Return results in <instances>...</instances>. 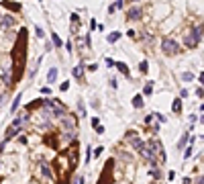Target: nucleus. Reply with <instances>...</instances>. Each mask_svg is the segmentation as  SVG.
Returning <instances> with one entry per match:
<instances>
[{"mask_svg":"<svg viewBox=\"0 0 204 184\" xmlns=\"http://www.w3.org/2000/svg\"><path fill=\"white\" fill-rule=\"evenodd\" d=\"M10 59H15L12 63V82H20L24 72V63H27V29L19 31V39H16V45L12 49V55Z\"/></svg>","mask_w":204,"mask_h":184,"instance_id":"1","label":"nucleus"},{"mask_svg":"<svg viewBox=\"0 0 204 184\" xmlns=\"http://www.w3.org/2000/svg\"><path fill=\"white\" fill-rule=\"evenodd\" d=\"M182 47L184 49H196L200 43H202V23L198 25H192L188 31H186L184 39H182Z\"/></svg>","mask_w":204,"mask_h":184,"instance_id":"2","label":"nucleus"},{"mask_svg":"<svg viewBox=\"0 0 204 184\" xmlns=\"http://www.w3.org/2000/svg\"><path fill=\"white\" fill-rule=\"evenodd\" d=\"M161 51H163V55H167V58H174V55H180L182 51H184V47H182V43L175 41L174 37H163L161 39Z\"/></svg>","mask_w":204,"mask_h":184,"instance_id":"3","label":"nucleus"},{"mask_svg":"<svg viewBox=\"0 0 204 184\" xmlns=\"http://www.w3.org/2000/svg\"><path fill=\"white\" fill-rule=\"evenodd\" d=\"M147 145H149V147H151V151L155 154V158H157V162H159V164H165V162H167V154H165L163 145H161V141L157 139V137L149 139V143H147Z\"/></svg>","mask_w":204,"mask_h":184,"instance_id":"4","label":"nucleus"},{"mask_svg":"<svg viewBox=\"0 0 204 184\" xmlns=\"http://www.w3.org/2000/svg\"><path fill=\"white\" fill-rule=\"evenodd\" d=\"M61 129L63 133H76L78 131V119H76V115H65L61 117Z\"/></svg>","mask_w":204,"mask_h":184,"instance_id":"5","label":"nucleus"},{"mask_svg":"<svg viewBox=\"0 0 204 184\" xmlns=\"http://www.w3.org/2000/svg\"><path fill=\"white\" fill-rule=\"evenodd\" d=\"M145 16V10L141 6H131V8L126 10V21H131V23H137V21H141Z\"/></svg>","mask_w":204,"mask_h":184,"instance_id":"6","label":"nucleus"},{"mask_svg":"<svg viewBox=\"0 0 204 184\" xmlns=\"http://www.w3.org/2000/svg\"><path fill=\"white\" fill-rule=\"evenodd\" d=\"M51 111H53V119H61L68 115V108L63 107L59 100H51Z\"/></svg>","mask_w":204,"mask_h":184,"instance_id":"7","label":"nucleus"},{"mask_svg":"<svg viewBox=\"0 0 204 184\" xmlns=\"http://www.w3.org/2000/svg\"><path fill=\"white\" fill-rule=\"evenodd\" d=\"M12 27H16V19L12 15H2L0 16V29L2 31H8V29H12Z\"/></svg>","mask_w":204,"mask_h":184,"instance_id":"8","label":"nucleus"},{"mask_svg":"<svg viewBox=\"0 0 204 184\" xmlns=\"http://www.w3.org/2000/svg\"><path fill=\"white\" fill-rule=\"evenodd\" d=\"M39 168H41V176H43L45 180H49V182H51V180L55 178V176H53V170L49 168L47 160H39Z\"/></svg>","mask_w":204,"mask_h":184,"instance_id":"9","label":"nucleus"},{"mask_svg":"<svg viewBox=\"0 0 204 184\" xmlns=\"http://www.w3.org/2000/svg\"><path fill=\"white\" fill-rule=\"evenodd\" d=\"M0 6H4V8L12 10V12H20V10H23V4H20V2H10V0H2Z\"/></svg>","mask_w":204,"mask_h":184,"instance_id":"10","label":"nucleus"},{"mask_svg":"<svg viewBox=\"0 0 204 184\" xmlns=\"http://www.w3.org/2000/svg\"><path fill=\"white\" fill-rule=\"evenodd\" d=\"M84 72H86V63H84V62H80L78 66H76V68L72 70V76L76 78V80H82V78H84Z\"/></svg>","mask_w":204,"mask_h":184,"instance_id":"11","label":"nucleus"},{"mask_svg":"<svg viewBox=\"0 0 204 184\" xmlns=\"http://www.w3.org/2000/svg\"><path fill=\"white\" fill-rule=\"evenodd\" d=\"M45 78H47L49 86L55 84V82H57V78H59V68H55V66H53V68H49V72H47V76H45Z\"/></svg>","mask_w":204,"mask_h":184,"instance_id":"12","label":"nucleus"},{"mask_svg":"<svg viewBox=\"0 0 204 184\" xmlns=\"http://www.w3.org/2000/svg\"><path fill=\"white\" fill-rule=\"evenodd\" d=\"M43 104H45V98H37V100L29 102V104L24 107V111H27V113H33V111H37L39 107H43Z\"/></svg>","mask_w":204,"mask_h":184,"instance_id":"13","label":"nucleus"},{"mask_svg":"<svg viewBox=\"0 0 204 184\" xmlns=\"http://www.w3.org/2000/svg\"><path fill=\"white\" fill-rule=\"evenodd\" d=\"M112 68H117L118 72L122 74V76H126V78H131V70H129V66H126L125 62H114V66Z\"/></svg>","mask_w":204,"mask_h":184,"instance_id":"14","label":"nucleus"},{"mask_svg":"<svg viewBox=\"0 0 204 184\" xmlns=\"http://www.w3.org/2000/svg\"><path fill=\"white\" fill-rule=\"evenodd\" d=\"M0 80H2V82H4V86H8V88L15 84V82H12V74H10V70H4V72L0 74Z\"/></svg>","mask_w":204,"mask_h":184,"instance_id":"15","label":"nucleus"},{"mask_svg":"<svg viewBox=\"0 0 204 184\" xmlns=\"http://www.w3.org/2000/svg\"><path fill=\"white\" fill-rule=\"evenodd\" d=\"M188 139H190V131H186L184 135H182V139L178 141L175 150H178V151H184V150H186V145H188Z\"/></svg>","mask_w":204,"mask_h":184,"instance_id":"16","label":"nucleus"},{"mask_svg":"<svg viewBox=\"0 0 204 184\" xmlns=\"http://www.w3.org/2000/svg\"><path fill=\"white\" fill-rule=\"evenodd\" d=\"M41 62H43V58H37V59H35V66L29 70V78H31V80H35V76H37V72H39Z\"/></svg>","mask_w":204,"mask_h":184,"instance_id":"17","label":"nucleus"},{"mask_svg":"<svg viewBox=\"0 0 204 184\" xmlns=\"http://www.w3.org/2000/svg\"><path fill=\"white\" fill-rule=\"evenodd\" d=\"M20 98H23V92H16V98L12 100V108H10V113H12V115H16V111L20 108Z\"/></svg>","mask_w":204,"mask_h":184,"instance_id":"18","label":"nucleus"},{"mask_svg":"<svg viewBox=\"0 0 204 184\" xmlns=\"http://www.w3.org/2000/svg\"><path fill=\"white\" fill-rule=\"evenodd\" d=\"M51 45H53V47H63V39L59 37L55 31H51Z\"/></svg>","mask_w":204,"mask_h":184,"instance_id":"19","label":"nucleus"},{"mask_svg":"<svg viewBox=\"0 0 204 184\" xmlns=\"http://www.w3.org/2000/svg\"><path fill=\"white\" fill-rule=\"evenodd\" d=\"M118 39H121V33H118V31H112V33H108V35H106V43L114 45Z\"/></svg>","mask_w":204,"mask_h":184,"instance_id":"20","label":"nucleus"},{"mask_svg":"<svg viewBox=\"0 0 204 184\" xmlns=\"http://www.w3.org/2000/svg\"><path fill=\"white\" fill-rule=\"evenodd\" d=\"M171 111H174L175 115H180V113H182V98H174V102H171Z\"/></svg>","mask_w":204,"mask_h":184,"instance_id":"21","label":"nucleus"},{"mask_svg":"<svg viewBox=\"0 0 204 184\" xmlns=\"http://www.w3.org/2000/svg\"><path fill=\"white\" fill-rule=\"evenodd\" d=\"M133 107L143 108V94H135V96H133Z\"/></svg>","mask_w":204,"mask_h":184,"instance_id":"22","label":"nucleus"},{"mask_svg":"<svg viewBox=\"0 0 204 184\" xmlns=\"http://www.w3.org/2000/svg\"><path fill=\"white\" fill-rule=\"evenodd\" d=\"M141 94H143V96H147V98H149L151 94H153V82H147L145 86H143V92H141Z\"/></svg>","mask_w":204,"mask_h":184,"instance_id":"23","label":"nucleus"},{"mask_svg":"<svg viewBox=\"0 0 204 184\" xmlns=\"http://www.w3.org/2000/svg\"><path fill=\"white\" fill-rule=\"evenodd\" d=\"M141 39L145 41L147 45H151V43H153V35H151V33H147V29H143V31H141Z\"/></svg>","mask_w":204,"mask_h":184,"instance_id":"24","label":"nucleus"},{"mask_svg":"<svg viewBox=\"0 0 204 184\" xmlns=\"http://www.w3.org/2000/svg\"><path fill=\"white\" fill-rule=\"evenodd\" d=\"M139 72H141V74H147V72H149V62H147V59H143V62L139 63Z\"/></svg>","mask_w":204,"mask_h":184,"instance_id":"25","label":"nucleus"},{"mask_svg":"<svg viewBox=\"0 0 204 184\" xmlns=\"http://www.w3.org/2000/svg\"><path fill=\"white\" fill-rule=\"evenodd\" d=\"M180 78L184 80V82H192V80H194V74H192V72H184Z\"/></svg>","mask_w":204,"mask_h":184,"instance_id":"26","label":"nucleus"},{"mask_svg":"<svg viewBox=\"0 0 204 184\" xmlns=\"http://www.w3.org/2000/svg\"><path fill=\"white\" fill-rule=\"evenodd\" d=\"M69 23H72V25H78V23H80V12H72V16H69Z\"/></svg>","mask_w":204,"mask_h":184,"instance_id":"27","label":"nucleus"},{"mask_svg":"<svg viewBox=\"0 0 204 184\" xmlns=\"http://www.w3.org/2000/svg\"><path fill=\"white\" fill-rule=\"evenodd\" d=\"M84 45H86L88 49L92 47V37H90V33H88V35H84Z\"/></svg>","mask_w":204,"mask_h":184,"instance_id":"28","label":"nucleus"},{"mask_svg":"<svg viewBox=\"0 0 204 184\" xmlns=\"http://www.w3.org/2000/svg\"><path fill=\"white\" fill-rule=\"evenodd\" d=\"M78 113H80L82 117H86V107H84V102H82V100H78Z\"/></svg>","mask_w":204,"mask_h":184,"instance_id":"29","label":"nucleus"},{"mask_svg":"<svg viewBox=\"0 0 204 184\" xmlns=\"http://www.w3.org/2000/svg\"><path fill=\"white\" fill-rule=\"evenodd\" d=\"M6 100H8V92H0V107H2Z\"/></svg>","mask_w":204,"mask_h":184,"instance_id":"30","label":"nucleus"},{"mask_svg":"<svg viewBox=\"0 0 204 184\" xmlns=\"http://www.w3.org/2000/svg\"><path fill=\"white\" fill-rule=\"evenodd\" d=\"M35 35H37L39 39H43V37H45V31L41 29V27H35Z\"/></svg>","mask_w":204,"mask_h":184,"instance_id":"31","label":"nucleus"},{"mask_svg":"<svg viewBox=\"0 0 204 184\" xmlns=\"http://www.w3.org/2000/svg\"><path fill=\"white\" fill-rule=\"evenodd\" d=\"M153 117H155V119H157V123H161V125H163V123L167 121V119H165V117L161 115V113H155V115H153Z\"/></svg>","mask_w":204,"mask_h":184,"instance_id":"32","label":"nucleus"},{"mask_svg":"<svg viewBox=\"0 0 204 184\" xmlns=\"http://www.w3.org/2000/svg\"><path fill=\"white\" fill-rule=\"evenodd\" d=\"M63 47H65V51H68V53H72V51H73V45H72V41H65V43H63Z\"/></svg>","mask_w":204,"mask_h":184,"instance_id":"33","label":"nucleus"},{"mask_svg":"<svg viewBox=\"0 0 204 184\" xmlns=\"http://www.w3.org/2000/svg\"><path fill=\"white\" fill-rule=\"evenodd\" d=\"M41 94H43V96H49V94H51V86H43L41 88Z\"/></svg>","mask_w":204,"mask_h":184,"instance_id":"34","label":"nucleus"},{"mask_svg":"<svg viewBox=\"0 0 204 184\" xmlns=\"http://www.w3.org/2000/svg\"><path fill=\"white\" fill-rule=\"evenodd\" d=\"M86 70H88V72H96V70H98V63H88Z\"/></svg>","mask_w":204,"mask_h":184,"instance_id":"35","label":"nucleus"},{"mask_svg":"<svg viewBox=\"0 0 204 184\" xmlns=\"http://www.w3.org/2000/svg\"><path fill=\"white\" fill-rule=\"evenodd\" d=\"M114 12H117V6H114V4H110V6H108V10H106V15H108V16H112Z\"/></svg>","mask_w":204,"mask_h":184,"instance_id":"36","label":"nucleus"},{"mask_svg":"<svg viewBox=\"0 0 204 184\" xmlns=\"http://www.w3.org/2000/svg\"><path fill=\"white\" fill-rule=\"evenodd\" d=\"M102 151H104V150H102V147L98 145L96 150H92V155H94V158H98V155H102Z\"/></svg>","mask_w":204,"mask_h":184,"instance_id":"37","label":"nucleus"},{"mask_svg":"<svg viewBox=\"0 0 204 184\" xmlns=\"http://www.w3.org/2000/svg\"><path fill=\"white\" fill-rule=\"evenodd\" d=\"M108 84H110V88H114V90L118 88V82H117V78H110V80H108Z\"/></svg>","mask_w":204,"mask_h":184,"instance_id":"38","label":"nucleus"},{"mask_svg":"<svg viewBox=\"0 0 204 184\" xmlns=\"http://www.w3.org/2000/svg\"><path fill=\"white\" fill-rule=\"evenodd\" d=\"M190 158H192V145H190L188 150L184 151V160H190Z\"/></svg>","mask_w":204,"mask_h":184,"instance_id":"39","label":"nucleus"},{"mask_svg":"<svg viewBox=\"0 0 204 184\" xmlns=\"http://www.w3.org/2000/svg\"><path fill=\"white\" fill-rule=\"evenodd\" d=\"M68 88H69V82H68V80H65V82H61V84H59V90H61V92H65V90H68Z\"/></svg>","mask_w":204,"mask_h":184,"instance_id":"40","label":"nucleus"},{"mask_svg":"<svg viewBox=\"0 0 204 184\" xmlns=\"http://www.w3.org/2000/svg\"><path fill=\"white\" fill-rule=\"evenodd\" d=\"M96 27H98V21L96 19H90V31H96Z\"/></svg>","mask_w":204,"mask_h":184,"instance_id":"41","label":"nucleus"},{"mask_svg":"<svg viewBox=\"0 0 204 184\" xmlns=\"http://www.w3.org/2000/svg\"><path fill=\"white\" fill-rule=\"evenodd\" d=\"M188 96H190V90L182 88V90H180V98H188Z\"/></svg>","mask_w":204,"mask_h":184,"instance_id":"42","label":"nucleus"},{"mask_svg":"<svg viewBox=\"0 0 204 184\" xmlns=\"http://www.w3.org/2000/svg\"><path fill=\"white\" fill-rule=\"evenodd\" d=\"M104 63H106V68H112V66H114V59H110V58H104Z\"/></svg>","mask_w":204,"mask_h":184,"instance_id":"43","label":"nucleus"},{"mask_svg":"<svg viewBox=\"0 0 204 184\" xmlns=\"http://www.w3.org/2000/svg\"><path fill=\"white\" fill-rule=\"evenodd\" d=\"M196 121H198V117H196V113H192L190 115V125H196Z\"/></svg>","mask_w":204,"mask_h":184,"instance_id":"44","label":"nucleus"},{"mask_svg":"<svg viewBox=\"0 0 204 184\" xmlns=\"http://www.w3.org/2000/svg\"><path fill=\"white\" fill-rule=\"evenodd\" d=\"M112 4L117 6V10H118V8H122V4H125V0H114V2H112Z\"/></svg>","mask_w":204,"mask_h":184,"instance_id":"45","label":"nucleus"},{"mask_svg":"<svg viewBox=\"0 0 204 184\" xmlns=\"http://www.w3.org/2000/svg\"><path fill=\"white\" fill-rule=\"evenodd\" d=\"M126 37H129V39H135V37H137V33H135L133 29H129V31H126Z\"/></svg>","mask_w":204,"mask_h":184,"instance_id":"46","label":"nucleus"},{"mask_svg":"<svg viewBox=\"0 0 204 184\" xmlns=\"http://www.w3.org/2000/svg\"><path fill=\"white\" fill-rule=\"evenodd\" d=\"M196 96H198V98H202V96H204V90H202V86H198V88H196Z\"/></svg>","mask_w":204,"mask_h":184,"instance_id":"47","label":"nucleus"},{"mask_svg":"<svg viewBox=\"0 0 204 184\" xmlns=\"http://www.w3.org/2000/svg\"><path fill=\"white\" fill-rule=\"evenodd\" d=\"M194 184H204V178H202V174H198V176H196Z\"/></svg>","mask_w":204,"mask_h":184,"instance_id":"48","label":"nucleus"},{"mask_svg":"<svg viewBox=\"0 0 204 184\" xmlns=\"http://www.w3.org/2000/svg\"><path fill=\"white\" fill-rule=\"evenodd\" d=\"M53 45H51V43H49V41H47V43H45V51H53Z\"/></svg>","mask_w":204,"mask_h":184,"instance_id":"49","label":"nucleus"},{"mask_svg":"<svg viewBox=\"0 0 204 184\" xmlns=\"http://www.w3.org/2000/svg\"><path fill=\"white\" fill-rule=\"evenodd\" d=\"M94 131H96L98 135H102V133H104V127H102V125H98V127H96V129H94Z\"/></svg>","mask_w":204,"mask_h":184,"instance_id":"50","label":"nucleus"},{"mask_svg":"<svg viewBox=\"0 0 204 184\" xmlns=\"http://www.w3.org/2000/svg\"><path fill=\"white\" fill-rule=\"evenodd\" d=\"M98 125H100V121H98V117H94V119H92V127H94V129H96Z\"/></svg>","mask_w":204,"mask_h":184,"instance_id":"51","label":"nucleus"},{"mask_svg":"<svg viewBox=\"0 0 204 184\" xmlns=\"http://www.w3.org/2000/svg\"><path fill=\"white\" fill-rule=\"evenodd\" d=\"M19 143H23V145H27V143H29V139H27V137H19Z\"/></svg>","mask_w":204,"mask_h":184,"instance_id":"52","label":"nucleus"},{"mask_svg":"<svg viewBox=\"0 0 204 184\" xmlns=\"http://www.w3.org/2000/svg\"><path fill=\"white\" fill-rule=\"evenodd\" d=\"M151 121H153V115H147V117H145V125H149Z\"/></svg>","mask_w":204,"mask_h":184,"instance_id":"53","label":"nucleus"},{"mask_svg":"<svg viewBox=\"0 0 204 184\" xmlns=\"http://www.w3.org/2000/svg\"><path fill=\"white\" fill-rule=\"evenodd\" d=\"M190 182H192L190 178H184V180H182V184H190Z\"/></svg>","mask_w":204,"mask_h":184,"instance_id":"54","label":"nucleus"},{"mask_svg":"<svg viewBox=\"0 0 204 184\" xmlns=\"http://www.w3.org/2000/svg\"><path fill=\"white\" fill-rule=\"evenodd\" d=\"M129 2H139V0H129Z\"/></svg>","mask_w":204,"mask_h":184,"instance_id":"55","label":"nucleus"},{"mask_svg":"<svg viewBox=\"0 0 204 184\" xmlns=\"http://www.w3.org/2000/svg\"><path fill=\"white\" fill-rule=\"evenodd\" d=\"M0 158H2V151H0Z\"/></svg>","mask_w":204,"mask_h":184,"instance_id":"56","label":"nucleus"},{"mask_svg":"<svg viewBox=\"0 0 204 184\" xmlns=\"http://www.w3.org/2000/svg\"><path fill=\"white\" fill-rule=\"evenodd\" d=\"M0 16H2V12H0Z\"/></svg>","mask_w":204,"mask_h":184,"instance_id":"57","label":"nucleus"}]
</instances>
